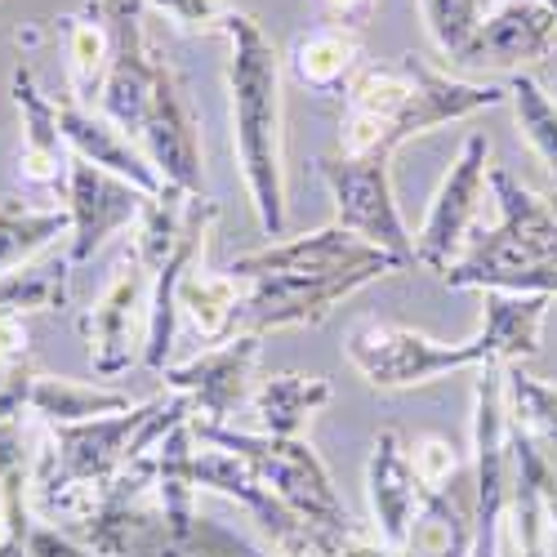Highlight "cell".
I'll return each mask as SVG.
<instances>
[{
    "mask_svg": "<svg viewBox=\"0 0 557 557\" xmlns=\"http://www.w3.org/2000/svg\"><path fill=\"white\" fill-rule=\"evenodd\" d=\"M10 95H14V108L23 121L18 174L32 183V188H59V183H67V170H72V148H67L63 125H59V103L36 85L27 63L14 67Z\"/></svg>",
    "mask_w": 557,
    "mask_h": 557,
    "instance_id": "17",
    "label": "cell"
},
{
    "mask_svg": "<svg viewBox=\"0 0 557 557\" xmlns=\"http://www.w3.org/2000/svg\"><path fill=\"white\" fill-rule=\"evenodd\" d=\"M553 299L548 295H486V312H482V331L473 335L486 366H522L531 357H540V339H544V321H548Z\"/></svg>",
    "mask_w": 557,
    "mask_h": 557,
    "instance_id": "19",
    "label": "cell"
},
{
    "mask_svg": "<svg viewBox=\"0 0 557 557\" xmlns=\"http://www.w3.org/2000/svg\"><path fill=\"white\" fill-rule=\"evenodd\" d=\"M504 397H508V414L522 433H531V442L548 455V463L557 469V388L527 375L522 366H504Z\"/></svg>",
    "mask_w": 557,
    "mask_h": 557,
    "instance_id": "27",
    "label": "cell"
},
{
    "mask_svg": "<svg viewBox=\"0 0 557 557\" xmlns=\"http://www.w3.org/2000/svg\"><path fill=\"white\" fill-rule=\"evenodd\" d=\"M67 259L45 263V268H18L10 276H0V317H27L45 308L67 304Z\"/></svg>",
    "mask_w": 557,
    "mask_h": 557,
    "instance_id": "31",
    "label": "cell"
},
{
    "mask_svg": "<svg viewBox=\"0 0 557 557\" xmlns=\"http://www.w3.org/2000/svg\"><path fill=\"white\" fill-rule=\"evenodd\" d=\"M259 335H232L227 344H214L183 366H165L161 380L170 393H183L193 401V420L227 424L242 406L255 397V366H259Z\"/></svg>",
    "mask_w": 557,
    "mask_h": 557,
    "instance_id": "14",
    "label": "cell"
},
{
    "mask_svg": "<svg viewBox=\"0 0 557 557\" xmlns=\"http://www.w3.org/2000/svg\"><path fill=\"white\" fill-rule=\"evenodd\" d=\"M134 401L116 388L103 384H81V380H54V375H36L27 410L45 429L54 424H85V420H103V414H121Z\"/></svg>",
    "mask_w": 557,
    "mask_h": 557,
    "instance_id": "25",
    "label": "cell"
},
{
    "mask_svg": "<svg viewBox=\"0 0 557 557\" xmlns=\"http://www.w3.org/2000/svg\"><path fill=\"white\" fill-rule=\"evenodd\" d=\"M557 45V14L540 0H508L491 10L469 45L450 59L463 72H513L522 76Z\"/></svg>",
    "mask_w": 557,
    "mask_h": 557,
    "instance_id": "15",
    "label": "cell"
},
{
    "mask_svg": "<svg viewBox=\"0 0 557 557\" xmlns=\"http://www.w3.org/2000/svg\"><path fill=\"white\" fill-rule=\"evenodd\" d=\"M344 352L357 375L384 393L433 384L442 375H459V370H491L478 339L437 344L433 335L401 326V321H357L344 339Z\"/></svg>",
    "mask_w": 557,
    "mask_h": 557,
    "instance_id": "6",
    "label": "cell"
},
{
    "mask_svg": "<svg viewBox=\"0 0 557 557\" xmlns=\"http://www.w3.org/2000/svg\"><path fill=\"white\" fill-rule=\"evenodd\" d=\"M486 188H491V144L486 134H469L459 144L442 188L433 193L420 232H414V263L429 272H446L463 255V242L473 237V223L482 214Z\"/></svg>",
    "mask_w": 557,
    "mask_h": 557,
    "instance_id": "10",
    "label": "cell"
},
{
    "mask_svg": "<svg viewBox=\"0 0 557 557\" xmlns=\"http://www.w3.org/2000/svg\"><path fill=\"white\" fill-rule=\"evenodd\" d=\"M242 304H246V282L242 276L206 272L201 263H193L188 272H183V282L174 290L178 317H188V326L197 331L201 344H227L232 335H237Z\"/></svg>",
    "mask_w": 557,
    "mask_h": 557,
    "instance_id": "21",
    "label": "cell"
},
{
    "mask_svg": "<svg viewBox=\"0 0 557 557\" xmlns=\"http://www.w3.org/2000/svg\"><path fill=\"white\" fill-rule=\"evenodd\" d=\"M508 522H513L522 557H548V513L540 504V486L531 469V437L518 424H513V504H508Z\"/></svg>",
    "mask_w": 557,
    "mask_h": 557,
    "instance_id": "28",
    "label": "cell"
},
{
    "mask_svg": "<svg viewBox=\"0 0 557 557\" xmlns=\"http://www.w3.org/2000/svg\"><path fill=\"white\" fill-rule=\"evenodd\" d=\"M227 116H232V152L246 183V197L263 237L286 232V134H282V59L263 27L232 10L227 27Z\"/></svg>",
    "mask_w": 557,
    "mask_h": 557,
    "instance_id": "2",
    "label": "cell"
},
{
    "mask_svg": "<svg viewBox=\"0 0 557 557\" xmlns=\"http://www.w3.org/2000/svg\"><path fill=\"white\" fill-rule=\"evenodd\" d=\"M331 397H335V388H331V380H321V375H299V370L268 375L263 384H255V397H250L255 433H268V437H299V429H304Z\"/></svg>",
    "mask_w": 557,
    "mask_h": 557,
    "instance_id": "22",
    "label": "cell"
},
{
    "mask_svg": "<svg viewBox=\"0 0 557 557\" xmlns=\"http://www.w3.org/2000/svg\"><path fill=\"white\" fill-rule=\"evenodd\" d=\"M18 361H27V357H0V375H5L10 366H18Z\"/></svg>",
    "mask_w": 557,
    "mask_h": 557,
    "instance_id": "37",
    "label": "cell"
},
{
    "mask_svg": "<svg viewBox=\"0 0 557 557\" xmlns=\"http://www.w3.org/2000/svg\"><path fill=\"white\" fill-rule=\"evenodd\" d=\"M188 429H193V437H201L210 446L242 455L255 469V478L286 508H295L299 518L331 527V531H357L331 473H326V463H321V455L304 437H268V433L227 429V424H210V420H188Z\"/></svg>",
    "mask_w": 557,
    "mask_h": 557,
    "instance_id": "5",
    "label": "cell"
},
{
    "mask_svg": "<svg viewBox=\"0 0 557 557\" xmlns=\"http://www.w3.org/2000/svg\"><path fill=\"white\" fill-rule=\"evenodd\" d=\"M513 504V414L504 370H478L473 384V553L499 557V522Z\"/></svg>",
    "mask_w": 557,
    "mask_h": 557,
    "instance_id": "7",
    "label": "cell"
},
{
    "mask_svg": "<svg viewBox=\"0 0 557 557\" xmlns=\"http://www.w3.org/2000/svg\"><path fill=\"white\" fill-rule=\"evenodd\" d=\"M491 197L499 206V223L482 232L442 272V282L450 290L557 299V214L540 193L518 183L504 165H491Z\"/></svg>",
    "mask_w": 557,
    "mask_h": 557,
    "instance_id": "4",
    "label": "cell"
},
{
    "mask_svg": "<svg viewBox=\"0 0 557 557\" xmlns=\"http://www.w3.org/2000/svg\"><path fill=\"white\" fill-rule=\"evenodd\" d=\"M420 478H414L410 446L397 429H384L370 442L366 459V499H370V522H375V540L401 548L410 535V522L420 513Z\"/></svg>",
    "mask_w": 557,
    "mask_h": 557,
    "instance_id": "16",
    "label": "cell"
},
{
    "mask_svg": "<svg viewBox=\"0 0 557 557\" xmlns=\"http://www.w3.org/2000/svg\"><path fill=\"white\" fill-rule=\"evenodd\" d=\"M148 321H152V268L129 246L112 272L108 290L99 295V304L81 317L89 361H95L99 380L125 375V370L144 357Z\"/></svg>",
    "mask_w": 557,
    "mask_h": 557,
    "instance_id": "9",
    "label": "cell"
},
{
    "mask_svg": "<svg viewBox=\"0 0 557 557\" xmlns=\"http://www.w3.org/2000/svg\"><path fill=\"white\" fill-rule=\"evenodd\" d=\"M401 268H406V263H397L393 255L375 250L370 242L352 237L348 227L331 223V227L304 232V237L268 242L263 250L237 255L227 272L242 276V282H255V276H348V272H380V276H393V272H401Z\"/></svg>",
    "mask_w": 557,
    "mask_h": 557,
    "instance_id": "11",
    "label": "cell"
},
{
    "mask_svg": "<svg viewBox=\"0 0 557 557\" xmlns=\"http://www.w3.org/2000/svg\"><path fill=\"white\" fill-rule=\"evenodd\" d=\"M540 5H548V10H553V14H557V0H540Z\"/></svg>",
    "mask_w": 557,
    "mask_h": 557,
    "instance_id": "38",
    "label": "cell"
},
{
    "mask_svg": "<svg viewBox=\"0 0 557 557\" xmlns=\"http://www.w3.org/2000/svg\"><path fill=\"white\" fill-rule=\"evenodd\" d=\"M63 193H67V219H72L67 255H63L67 268L89 263L108 237H116L121 227H134L138 214H144V206H148L144 188H134L129 178L108 174V170L89 165L81 157H72Z\"/></svg>",
    "mask_w": 557,
    "mask_h": 557,
    "instance_id": "13",
    "label": "cell"
},
{
    "mask_svg": "<svg viewBox=\"0 0 557 557\" xmlns=\"http://www.w3.org/2000/svg\"><path fill=\"white\" fill-rule=\"evenodd\" d=\"M508 103H513V116H518V129L531 144V152L557 174V99L548 89L522 72V76H508Z\"/></svg>",
    "mask_w": 557,
    "mask_h": 557,
    "instance_id": "29",
    "label": "cell"
},
{
    "mask_svg": "<svg viewBox=\"0 0 557 557\" xmlns=\"http://www.w3.org/2000/svg\"><path fill=\"white\" fill-rule=\"evenodd\" d=\"M193 420V401L183 393L134 401L121 414H103V420L85 424H54L40 437V463H36V491L32 504L45 518H72L85 522L95 508L99 491L129 469L134 459L157 450V442Z\"/></svg>",
    "mask_w": 557,
    "mask_h": 557,
    "instance_id": "1",
    "label": "cell"
},
{
    "mask_svg": "<svg viewBox=\"0 0 557 557\" xmlns=\"http://www.w3.org/2000/svg\"><path fill=\"white\" fill-rule=\"evenodd\" d=\"M59 125H63V138H67L72 157L99 165L108 174L129 178L134 188H144L148 197L170 188V183L152 170V161L144 157V148H138L125 129H116L99 108H81L76 99H59Z\"/></svg>",
    "mask_w": 557,
    "mask_h": 557,
    "instance_id": "18",
    "label": "cell"
},
{
    "mask_svg": "<svg viewBox=\"0 0 557 557\" xmlns=\"http://www.w3.org/2000/svg\"><path fill=\"white\" fill-rule=\"evenodd\" d=\"M108 67H112V32L99 0H89L85 14L67 18V72H72V99L81 108H99Z\"/></svg>",
    "mask_w": 557,
    "mask_h": 557,
    "instance_id": "24",
    "label": "cell"
},
{
    "mask_svg": "<svg viewBox=\"0 0 557 557\" xmlns=\"http://www.w3.org/2000/svg\"><path fill=\"white\" fill-rule=\"evenodd\" d=\"M63 232H72L67 210H36L23 201H0V276L27 268Z\"/></svg>",
    "mask_w": 557,
    "mask_h": 557,
    "instance_id": "26",
    "label": "cell"
},
{
    "mask_svg": "<svg viewBox=\"0 0 557 557\" xmlns=\"http://www.w3.org/2000/svg\"><path fill=\"white\" fill-rule=\"evenodd\" d=\"M138 5H152L183 32H219L223 36V27L232 18L227 0H138Z\"/></svg>",
    "mask_w": 557,
    "mask_h": 557,
    "instance_id": "34",
    "label": "cell"
},
{
    "mask_svg": "<svg viewBox=\"0 0 557 557\" xmlns=\"http://www.w3.org/2000/svg\"><path fill=\"white\" fill-rule=\"evenodd\" d=\"M188 201H193L188 193L165 188V193L148 197L144 214H138V223H134V250H138V259H144L152 272L174 255L183 219H188Z\"/></svg>",
    "mask_w": 557,
    "mask_h": 557,
    "instance_id": "30",
    "label": "cell"
},
{
    "mask_svg": "<svg viewBox=\"0 0 557 557\" xmlns=\"http://www.w3.org/2000/svg\"><path fill=\"white\" fill-rule=\"evenodd\" d=\"M40 437L23 414L0 424V535L14 544H27V531L36 527V463H40Z\"/></svg>",
    "mask_w": 557,
    "mask_h": 557,
    "instance_id": "20",
    "label": "cell"
},
{
    "mask_svg": "<svg viewBox=\"0 0 557 557\" xmlns=\"http://www.w3.org/2000/svg\"><path fill=\"white\" fill-rule=\"evenodd\" d=\"M495 0H420L424 27L433 36V45L442 50V59H455L469 36L482 27V18L491 14Z\"/></svg>",
    "mask_w": 557,
    "mask_h": 557,
    "instance_id": "32",
    "label": "cell"
},
{
    "mask_svg": "<svg viewBox=\"0 0 557 557\" xmlns=\"http://www.w3.org/2000/svg\"><path fill=\"white\" fill-rule=\"evenodd\" d=\"M290 72L299 85L317 89V95L348 89L352 76L361 72V36L352 27H339V23L304 32L290 50Z\"/></svg>",
    "mask_w": 557,
    "mask_h": 557,
    "instance_id": "23",
    "label": "cell"
},
{
    "mask_svg": "<svg viewBox=\"0 0 557 557\" xmlns=\"http://www.w3.org/2000/svg\"><path fill=\"white\" fill-rule=\"evenodd\" d=\"M380 282V272H348V276H255L246 282V304L237 335H268L290 326H317L326 321L348 295Z\"/></svg>",
    "mask_w": 557,
    "mask_h": 557,
    "instance_id": "12",
    "label": "cell"
},
{
    "mask_svg": "<svg viewBox=\"0 0 557 557\" xmlns=\"http://www.w3.org/2000/svg\"><path fill=\"white\" fill-rule=\"evenodd\" d=\"M388 161L393 157H344V152H335V157L317 161V174L326 178V188H331L335 223L410 268L414 263V232L406 227V219L393 201V165Z\"/></svg>",
    "mask_w": 557,
    "mask_h": 557,
    "instance_id": "8",
    "label": "cell"
},
{
    "mask_svg": "<svg viewBox=\"0 0 557 557\" xmlns=\"http://www.w3.org/2000/svg\"><path fill=\"white\" fill-rule=\"evenodd\" d=\"M326 10L335 14V23L339 27H361V23H370V14H375V0H326Z\"/></svg>",
    "mask_w": 557,
    "mask_h": 557,
    "instance_id": "35",
    "label": "cell"
},
{
    "mask_svg": "<svg viewBox=\"0 0 557 557\" xmlns=\"http://www.w3.org/2000/svg\"><path fill=\"white\" fill-rule=\"evenodd\" d=\"M410 463L414 478H420V491H455L450 482L459 478V455L446 437H424L410 446Z\"/></svg>",
    "mask_w": 557,
    "mask_h": 557,
    "instance_id": "33",
    "label": "cell"
},
{
    "mask_svg": "<svg viewBox=\"0 0 557 557\" xmlns=\"http://www.w3.org/2000/svg\"><path fill=\"white\" fill-rule=\"evenodd\" d=\"M508 99L504 85L442 76L420 59L361 67L348 85V116L339 134L344 157H393L414 134L469 121Z\"/></svg>",
    "mask_w": 557,
    "mask_h": 557,
    "instance_id": "3",
    "label": "cell"
},
{
    "mask_svg": "<svg viewBox=\"0 0 557 557\" xmlns=\"http://www.w3.org/2000/svg\"><path fill=\"white\" fill-rule=\"evenodd\" d=\"M339 557H401V548H393V544H384V540H375V535H348L344 540V548H339Z\"/></svg>",
    "mask_w": 557,
    "mask_h": 557,
    "instance_id": "36",
    "label": "cell"
}]
</instances>
